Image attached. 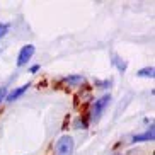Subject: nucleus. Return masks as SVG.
Wrapping results in <instances>:
<instances>
[{
  "label": "nucleus",
  "mask_w": 155,
  "mask_h": 155,
  "mask_svg": "<svg viewBox=\"0 0 155 155\" xmlns=\"http://www.w3.org/2000/svg\"><path fill=\"white\" fill-rule=\"evenodd\" d=\"M34 51H36V46H34V45L22 46V48H21V51H19V56H17V65H19V67H24V65L28 63L29 60L32 58Z\"/></svg>",
  "instance_id": "3"
},
{
  "label": "nucleus",
  "mask_w": 155,
  "mask_h": 155,
  "mask_svg": "<svg viewBox=\"0 0 155 155\" xmlns=\"http://www.w3.org/2000/svg\"><path fill=\"white\" fill-rule=\"evenodd\" d=\"M9 29H10V26L7 22H0V39H2V38L9 32Z\"/></svg>",
  "instance_id": "9"
},
{
  "label": "nucleus",
  "mask_w": 155,
  "mask_h": 155,
  "mask_svg": "<svg viewBox=\"0 0 155 155\" xmlns=\"http://www.w3.org/2000/svg\"><path fill=\"white\" fill-rule=\"evenodd\" d=\"M29 87H31V84H24V85L17 87V89H14V91H10L9 94H7V97H5V101H7V102H14V101H17L24 92L28 91Z\"/></svg>",
  "instance_id": "4"
},
{
  "label": "nucleus",
  "mask_w": 155,
  "mask_h": 155,
  "mask_svg": "<svg viewBox=\"0 0 155 155\" xmlns=\"http://www.w3.org/2000/svg\"><path fill=\"white\" fill-rule=\"evenodd\" d=\"M153 138H155V130H153V126H150L145 133L135 135V137L131 138V141L133 143H138V141H153Z\"/></svg>",
  "instance_id": "5"
},
{
  "label": "nucleus",
  "mask_w": 155,
  "mask_h": 155,
  "mask_svg": "<svg viewBox=\"0 0 155 155\" xmlns=\"http://www.w3.org/2000/svg\"><path fill=\"white\" fill-rule=\"evenodd\" d=\"M137 75H138V77H145V78H153L155 68H153V67H147V68H141V70H138V72H137Z\"/></svg>",
  "instance_id": "7"
},
{
  "label": "nucleus",
  "mask_w": 155,
  "mask_h": 155,
  "mask_svg": "<svg viewBox=\"0 0 155 155\" xmlns=\"http://www.w3.org/2000/svg\"><path fill=\"white\" fill-rule=\"evenodd\" d=\"M38 70H39V65H32L31 67V73H36Z\"/></svg>",
  "instance_id": "12"
},
{
  "label": "nucleus",
  "mask_w": 155,
  "mask_h": 155,
  "mask_svg": "<svg viewBox=\"0 0 155 155\" xmlns=\"http://www.w3.org/2000/svg\"><path fill=\"white\" fill-rule=\"evenodd\" d=\"M73 148H75V143H73V138L70 135H63L56 141V155H73Z\"/></svg>",
  "instance_id": "2"
},
{
  "label": "nucleus",
  "mask_w": 155,
  "mask_h": 155,
  "mask_svg": "<svg viewBox=\"0 0 155 155\" xmlns=\"http://www.w3.org/2000/svg\"><path fill=\"white\" fill-rule=\"evenodd\" d=\"M7 94H9V91H7V87H0V104H2V102L5 101Z\"/></svg>",
  "instance_id": "10"
},
{
  "label": "nucleus",
  "mask_w": 155,
  "mask_h": 155,
  "mask_svg": "<svg viewBox=\"0 0 155 155\" xmlns=\"http://www.w3.org/2000/svg\"><path fill=\"white\" fill-rule=\"evenodd\" d=\"M109 101H111V96L109 94H106V96H102L101 99H97L94 104H92V109H91V119L94 121V123H97L101 119V116H102V113H104V109L109 106Z\"/></svg>",
  "instance_id": "1"
},
{
  "label": "nucleus",
  "mask_w": 155,
  "mask_h": 155,
  "mask_svg": "<svg viewBox=\"0 0 155 155\" xmlns=\"http://www.w3.org/2000/svg\"><path fill=\"white\" fill-rule=\"evenodd\" d=\"M65 84H68V85H80V84L85 82V78L82 75H70V77H65L63 78Z\"/></svg>",
  "instance_id": "6"
},
{
  "label": "nucleus",
  "mask_w": 155,
  "mask_h": 155,
  "mask_svg": "<svg viewBox=\"0 0 155 155\" xmlns=\"http://www.w3.org/2000/svg\"><path fill=\"white\" fill-rule=\"evenodd\" d=\"M113 65H116V67H118V70L119 72H124V70H126V61H124V60H121L119 58V56H114V60H113Z\"/></svg>",
  "instance_id": "8"
},
{
  "label": "nucleus",
  "mask_w": 155,
  "mask_h": 155,
  "mask_svg": "<svg viewBox=\"0 0 155 155\" xmlns=\"http://www.w3.org/2000/svg\"><path fill=\"white\" fill-rule=\"evenodd\" d=\"M75 124H77V128H87V123H85V121H80V119H78Z\"/></svg>",
  "instance_id": "11"
}]
</instances>
